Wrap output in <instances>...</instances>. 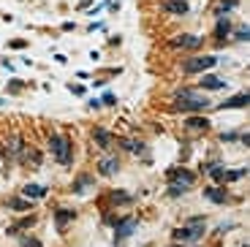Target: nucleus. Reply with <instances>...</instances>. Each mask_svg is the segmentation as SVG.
Masks as SVG:
<instances>
[{
    "label": "nucleus",
    "instance_id": "6",
    "mask_svg": "<svg viewBox=\"0 0 250 247\" xmlns=\"http://www.w3.org/2000/svg\"><path fill=\"white\" fill-rule=\"evenodd\" d=\"M169 182H177V185L190 187L196 182V174L188 171V168H171V171H169Z\"/></svg>",
    "mask_w": 250,
    "mask_h": 247
},
{
    "label": "nucleus",
    "instance_id": "17",
    "mask_svg": "<svg viewBox=\"0 0 250 247\" xmlns=\"http://www.w3.org/2000/svg\"><path fill=\"white\" fill-rule=\"evenodd\" d=\"M185 125H188V130H196V133L199 130H209V120L207 117H188Z\"/></svg>",
    "mask_w": 250,
    "mask_h": 247
},
{
    "label": "nucleus",
    "instance_id": "7",
    "mask_svg": "<svg viewBox=\"0 0 250 247\" xmlns=\"http://www.w3.org/2000/svg\"><path fill=\"white\" fill-rule=\"evenodd\" d=\"M171 46H174V49H199V46H201V38H199V36H190V33H185V36L171 38Z\"/></svg>",
    "mask_w": 250,
    "mask_h": 247
},
{
    "label": "nucleus",
    "instance_id": "11",
    "mask_svg": "<svg viewBox=\"0 0 250 247\" xmlns=\"http://www.w3.org/2000/svg\"><path fill=\"white\" fill-rule=\"evenodd\" d=\"M248 93H242V95H234V98H226L223 103H218V109H242V106H248Z\"/></svg>",
    "mask_w": 250,
    "mask_h": 247
},
{
    "label": "nucleus",
    "instance_id": "9",
    "mask_svg": "<svg viewBox=\"0 0 250 247\" xmlns=\"http://www.w3.org/2000/svg\"><path fill=\"white\" fill-rule=\"evenodd\" d=\"M163 8H166L169 14H177V17L190 14V6H188L185 0H166V3H163Z\"/></svg>",
    "mask_w": 250,
    "mask_h": 247
},
{
    "label": "nucleus",
    "instance_id": "29",
    "mask_svg": "<svg viewBox=\"0 0 250 247\" xmlns=\"http://www.w3.org/2000/svg\"><path fill=\"white\" fill-rule=\"evenodd\" d=\"M220 139H223V142H234V139H237V133H223Z\"/></svg>",
    "mask_w": 250,
    "mask_h": 247
},
{
    "label": "nucleus",
    "instance_id": "20",
    "mask_svg": "<svg viewBox=\"0 0 250 247\" xmlns=\"http://www.w3.org/2000/svg\"><path fill=\"white\" fill-rule=\"evenodd\" d=\"M231 8H237V0H226V3H218V6H215V14H218V17H223V14H229Z\"/></svg>",
    "mask_w": 250,
    "mask_h": 247
},
{
    "label": "nucleus",
    "instance_id": "3",
    "mask_svg": "<svg viewBox=\"0 0 250 247\" xmlns=\"http://www.w3.org/2000/svg\"><path fill=\"white\" fill-rule=\"evenodd\" d=\"M177 101V109L180 111H204L207 106H209V101L204 98V95H199L196 90H180V93L174 95Z\"/></svg>",
    "mask_w": 250,
    "mask_h": 247
},
{
    "label": "nucleus",
    "instance_id": "26",
    "mask_svg": "<svg viewBox=\"0 0 250 247\" xmlns=\"http://www.w3.org/2000/svg\"><path fill=\"white\" fill-rule=\"evenodd\" d=\"M185 190H188V187H185V185H177V182H171V185H169V193H171V196H182Z\"/></svg>",
    "mask_w": 250,
    "mask_h": 247
},
{
    "label": "nucleus",
    "instance_id": "1",
    "mask_svg": "<svg viewBox=\"0 0 250 247\" xmlns=\"http://www.w3.org/2000/svg\"><path fill=\"white\" fill-rule=\"evenodd\" d=\"M49 149H52V158L62 166H68L74 161V144H71L68 136H60V133H52L49 136Z\"/></svg>",
    "mask_w": 250,
    "mask_h": 247
},
{
    "label": "nucleus",
    "instance_id": "15",
    "mask_svg": "<svg viewBox=\"0 0 250 247\" xmlns=\"http://www.w3.org/2000/svg\"><path fill=\"white\" fill-rule=\"evenodd\" d=\"M231 33V22H229V17H218V27H215V38H218V43H223V38Z\"/></svg>",
    "mask_w": 250,
    "mask_h": 247
},
{
    "label": "nucleus",
    "instance_id": "13",
    "mask_svg": "<svg viewBox=\"0 0 250 247\" xmlns=\"http://www.w3.org/2000/svg\"><path fill=\"white\" fill-rule=\"evenodd\" d=\"M93 136H95V142H98V147H101V149H109V147L114 144V136L109 133V130H104V128H95Z\"/></svg>",
    "mask_w": 250,
    "mask_h": 247
},
{
    "label": "nucleus",
    "instance_id": "23",
    "mask_svg": "<svg viewBox=\"0 0 250 247\" xmlns=\"http://www.w3.org/2000/svg\"><path fill=\"white\" fill-rule=\"evenodd\" d=\"M8 206H11V209H17V212H22V209H30V201H22V198H11V201H8Z\"/></svg>",
    "mask_w": 250,
    "mask_h": 247
},
{
    "label": "nucleus",
    "instance_id": "12",
    "mask_svg": "<svg viewBox=\"0 0 250 247\" xmlns=\"http://www.w3.org/2000/svg\"><path fill=\"white\" fill-rule=\"evenodd\" d=\"M22 196H25L27 201H30V198H33V201H38V198L46 196V187L44 185H25V187H22Z\"/></svg>",
    "mask_w": 250,
    "mask_h": 247
},
{
    "label": "nucleus",
    "instance_id": "5",
    "mask_svg": "<svg viewBox=\"0 0 250 247\" xmlns=\"http://www.w3.org/2000/svg\"><path fill=\"white\" fill-rule=\"evenodd\" d=\"M136 226H139L136 217H123V220L114 223V236H117V239H128V236L136 231Z\"/></svg>",
    "mask_w": 250,
    "mask_h": 247
},
{
    "label": "nucleus",
    "instance_id": "19",
    "mask_svg": "<svg viewBox=\"0 0 250 247\" xmlns=\"http://www.w3.org/2000/svg\"><path fill=\"white\" fill-rule=\"evenodd\" d=\"M90 185H93V177L82 174V177L74 182V190H76V193H87V187H90Z\"/></svg>",
    "mask_w": 250,
    "mask_h": 247
},
{
    "label": "nucleus",
    "instance_id": "16",
    "mask_svg": "<svg viewBox=\"0 0 250 247\" xmlns=\"http://www.w3.org/2000/svg\"><path fill=\"white\" fill-rule=\"evenodd\" d=\"M204 198L212 201V204H226V190H220V187H204Z\"/></svg>",
    "mask_w": 250,
    "mask_h": 247
},
{
    "label": "nucleus",
    "instance_id": "30",
    "mask_svg": "<svg viewBox=\"0 0 250 247\" xmlns=\"http://www.w3.org/2000/svg\"><path fill=\"white\" fill-rule=\"evenodd\" d=\"M245 247H248V245H245Z\"/></svg>",
    "mask_w": 250,
    "mask_h": 247
},
{
    "label": "nucleus",
    "instance_id": "4",
    "mask_svg": "<svg viewBox=\"0 0 250 247\" xmlns=\"http://www.w3.org/2000/svg\"><path fill=\"white\" fill-rule=\"evenodd\" d=\"M215 65H218V57L204 55V57H190V60H185L182 62V71L185 74H204V71L215 68Z\"/></svg>",
    "mask_w": 250,
    "mask_h": 247
},
{
    "label": "nucleus",
    "instance_id": "10",
    "mask_svg": "<svg viewBox=\"0 0 250 247\" xmlns=\"http://www.w3.org/2000/svg\"><path fill=\"white\" fill-rule=\"evenodd\" d=\"M74 217H76L74 209H57V212H55V226H57V231H65V226H68Z\"/></svg>",
    "mask_w": 250,
    "mask_h": 247
},
{
    "label": "nucleus",
    "instance_id": "8",
    "mask_svg": "<svg viewBox=\"0 0 250 247\" xmlns=\"http://www.w3.org/2000/svg\"><path fill=\"white\" fill-rule=\"evenodd\" d=\"M117 171H120V161H117V158L109 155V158H101V161H98V174H101V177H114Z\"/></svg>",
    "mask_w": 250,
    "mask_h": 247
},
{
    "label": "nucleus",
    "instance_id": "18",
    "mask_svg": "<svg viewBox=\"0 0 250 247\" xmlns=\"http://www.w3.org/2000/svg\"><path fill=\"white\" fill-rule=\"evenodd\" d=\"M207 174H209L212 179H218V182H223V177H226V168L220 166V163H209V166H207Z\"/></svg>",
    "mask_w": 250,
    "mask_h": 247
},
{
    "label": "nucleus",
    "instance_id": "24",
    "mask_svg": "<svg viewBox=\"0 0 250 247\" xmlns=\"http://www.w3.org/2000/svg\"><path fill=\"white\" fill-rule=\"evenodd\" d=\"M234 38H237V41H248V38H250V30H248V25H239L237 30H234Z\"/></svg>",
    "mask_w": 250,
    "mask_h": 247
},
{
    "label": "nucleus",
    "instance_id": "14",
    "mask_svg": "<svg viewBox=\"0 0 250 247\" xmlns=\"http://www.w3.org/2000/svg\"><path fill=\"white\" fill-rule=\"evenodd\" d=\"M199 84L204 87V90H223L226 82H223V79H218V76H212V74H204V76H201Z\"/></svg>",
    "mask_w": 250,
    "mask_h": 247
},
{
    "label": "nucleus",
    "instance_id": "22",
    "mask_svg": "<svg viewBox=\"0 0 250 247\" xmlns=\"http://www.w3.org/2000/svg\"><path fill=\"white\" fill-rule=\"evenodd\" d=\"M109 198H112L114 204H131V196H128V193H120V190H114Z\"/></svg>",
    "mask_w": 250,
    "mask_h": 247
},
{
    "label": "nucleus",
    "instance_id": "27",
    "mask_svg": "<svg viewBox=\"0 0 250 247\" xmlns=\"http://www.w3.org/2000/svg\"><path fill=\"white\" fill-rule=\"evenodd\" d=\"M8 90H11V93H22V82H19V79H14L11 84H8Z\"/></svg>",
    "mask_w": 250,
    "mask_h": 247
},
{
    "label": "nucleus",
    "instance_id": "28",
    "mask_svg": "<svg viewBox=\"0 0 250 247\" xmlns=\"http://www.w3.org/2000/svg\"><path fill=\"white\" fill-rule=\"evenodd\" d=\"M22 245H25V247H41V242H36V239H22Z\"/></svg>",
    "mask_w": 250,
    "mask_h": 247
},
{
    "label": "nucleus",
    "instance_id": "25",
    "mask_svg": "<svg viewBox=\"0 0 250 247\" xmlns=\"http://www.w3.org/2000/svg\"><path fill=\"white\" fill-rule=\"evenodd\" d=\"M114 103H117L114 93H104V98H101V106H114Z\"/></svg>",
    "mask_w": 250,
    "mask_h": 247
},
{
    "label": "nucleus",
    "instance_id": "21",
    "mask_svg": "<svg viewBox=\"0 0 250 247\" xmlns=\"http://www.w3.org/2000/svg\"><path fill=\"white\" fill-rule=\"evenodd\" d=\"M245 174H248V168H237V171H226L223 182H234V179H242Z\"/></svg>",
    "mask_w": 250,
    "mask_h": 247
},
{
    "label": "nucleus",
    "instance_id": "2",
    "mask_svg": "<svg viewBox=\"0 0 250 247\" xmlns=\"http://www.w3.org/2000/svg\"><path fill=\"white\" fill-rule=\"evenodd\" d=\"M207 226H204V217H193V220H188L185 226H180V228H174V242H199L201 236H204Z\"/></svg>",
    "mask_w": 250,
    "mask_h": 247
}]
</instances>
